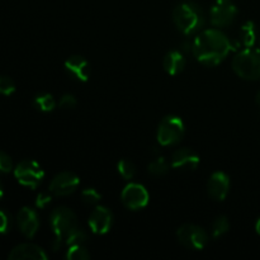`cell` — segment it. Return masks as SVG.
Wrapping results in <instances>:
<instances>
[{
    "label": "cell",
    "instance_id": "cell-8",
    "mask_svg": "<svg viewBox=\"0 0 260 260\" xmlns=\"http://www.w3.org/2000/svg\"><path fill=\"white\" fill-rule=\"evenodd\" d=\"M238 8L233 0H216L210 12V20L216 28H228L235 22Z\"/></svg>",
    "mask_w": 260,
    "mask_h": 260
},
{
    "label": "cell",
    "instance_id": "cell-25",
    "mask_svg": "<svg viewBox=\"0 0 260 260\" xmlns=\"http://www.w3.org/2000/svg\"><path fill=\"white\" fill-rule=\"evenodd\" d=\"M81 198H83V202L88 206H94L101 201L102 196L94 188H86L81 192Z\"/></svg>",
    "mask_w": 260,
    "mask_h": 260
},
{
    "label": "cell",
    "instance_id": "cell-6",
    "mask_svg": "<svg viewBox=\"0 0 260 260\" xmlns=\"http://www.w3.org/2000/svg\"><path fill=\"white\" fill-rule=\"evenodd\" d=\"M14 177L24 187L36 189L45 178V172L35 160H24L15 167Z\"/></svg>",
    "mask_w": 260,
    "mask_h": 260
},
{
    "label": "cell",
    "instance_id": "cell-13",
    "mask_svg": "<svg viewBox=\"0 0 260 260\" xmlns=\"http://www.w3.org/2000/svg\"><path fill=\"white\" fill-rule=\"evenodd\" d=\"M65 70L75 80L85 83L90 76V65L88 60L80 55L70 56L65 61Z\"/></svg>",
    "mask_w": 260,
    "mask_h": 260
},
{
    "label": "cell",
    "instance_id": "cell-4",
    "mask_svg": "<svg viewBox=\"0 0 260 260\" xmlns=\"http://www.w3.org/2000/svg\"><path fill=\"white\" fill-rule=\"evenodd\" d=\"M233 70L244 80L260 79V51L246 47L240 51L233 60Z\"/></svg>",
    "mask_w": 260,
    "mask_h": 260
},
{
    "label": "cell",
    "instance_id": "cell-15",
    "mask_svg": "<svg viewBox=\"0 0 260 260\" xmlns=\"http://www.w3.org/2000/svg\"><path fill=\"white\" fill-rule=\"evenodd\" d=\"M230 189V179L222 172L213 173L207 183V190L210 197L216 201H223L229 194Z\"/></svg>",
    "mask_w": 260,
    "mask_h": 260
},
{
    "label": "cell",
    "instance_id": "cell-11",
    "mask_svg": "<svg viewBox=\"0 0 260 260\" xmlns=\"http://www.w3.org/2000/svg\"><path fill=\"white\" fill-rule=\"evenodd\" d=\"M113 222V215L104 206H96L89 216V228L95 235H104L108 233Z\"/></svg>",
    "mask_w": 260,
    "mask_h": 260
},
{
    "label": "cell",
    "instance_id": "cell-7",
    "mask_svg": "<svg viewBox=\"0 0 260 260\" xmlns=\"http://www.w3.org/2000/svg\"><path fill=\"white\" fill-rule=\"evenodd\" d=\"M177 238L184 248L190 250H202L208 243V234L205 229L192 223L180 226L177 231Z\"/></svg>",
    "mask_w": 260,
    "mask_h": 260
},
{
    "label": "cell",
    "instance_id": "cell-32",
    "mask_svg": "<svg viewBox=\"0 0 260 260\" xmlns=\"http://www.w3.org/2000/svg\"><path fill=\"white\" fill-rule=\"evenodd\" d=\"M256 103H258L259 107H260V91L258 93V95H256Z\"/></svg>",
    "mask_w": 260,
    "mask_h": 260
},
{
    "label": "cell",
    "instance_id": "cell-26",
    "mask_svg": "<svg viewBox=\"0 0 260 260\" xmlns=\"http://www.w3.org/2000/svg\"><path fill=\"white\" fill-rule=\"evenodd\" d=\"M15 91V84L9 76H0V94L10 95Z\"/></svg>",
    "mask_w": 260,
    "mask_h": 260
},
{
    "label": "cell",
    "instance_id": "cell-1",
    "mask_svg": "<svg viewBox=\"0 0 260 260\" xmlns=\"http://www.w3.org/2000/svg\"><path fill=\"white\" fill-rule=\"evenodd\" d=\"M233 42L220 29H206L193 41L192 52L198 62L206 66H216L222 62L230 51Z\"/></svg>",
    "mask_w": 260,
    "mask_h": 260
},
{
    "label": "cell",
    "instance_id": "cell-3",
    "mask_svg": "<svg viewBox=\"0 0 260 260\" xmlns=\"http://www.w3.org/2000/svg\"><path fill=\"white\" fill-rule=\"evenodd\" d=\"M50 225L53 230V250H58L69 235L78 226V218L75 213L68 207H57L51 212Z\"/></svg>",
    "mask_w": 260,
    "mask_h": 260
},
{
    "label": "cell",
    "instance_id": "cell-21",
    "mask_svg": "<svg viewBox=\"0 0 260 260\" xmlns=\"http://www.w3.org/2000/svg\"><path fill=\"white\" fill-rule=\"evenodd\" d=\"M90 253L84 245H73L69 246L66 251V258L69 260H86L90 259Z\"/></svg>",
    "mask_w": 260,
    "mask_h": 260
},
{
    "label": "cell",
    "instance_id": "cell-18",
    "mask_svg": "<svg viewBox=\"0 0 260 260\" xmlns=\"http://www.w3.org/2000/svg\"><path fill=\"white\" fill-rule=\"evenodd\" d=\"M241 42L245 47H253L256 40V29L253 22H246L240 29Z\"/></svg>",
    "mask_w": 260,
    "mask_h": 260
},
{
    "label": "cell",
    "instance_id": "cell-16",
    "mask_svg": "<svg viewBox=\"0 0 260 260\" xmlns=\"http://www.w3.org/2000/svg\"><path fill=\"white\" fill-rule=\"evenodd\" d=\"M9 260H47V254L42 248L35 244H20L10 251Z\"/></svg>",
    "mask_w": 260,
    "mask_h": 260
},
{
    "label": "cell",
    "instance_id": "cell-33",
    "mask_svg": "<svg viewBox=\"0 0 260 260\" xmlns=\"http://www.w3.org/2000/svg\"><path fill=\"white\" fill-rule=\"evenodd\" d=\"M3 194H4V193H3V188H2V185H0V200L3 198Z\"/></svg>",
    "mask_w": 260,
    "mask_h": 260
},
{
    "label": "cell",
    "instance_id": "cell-9",
    "mask_svg": "<svg viewBox=\"0 0 260 260\" xmlns=\"http://www.w3.org/2000/svg\"><path fill=\"white\" fill-rule=\"evenodd\" d=\"M121 200L128 210H141V208L146 207L149 203V193L144 185L131 183L122 190Z\"/></svg>",
    "mask_w": 260,
    "mask_h": 260
},
{
    "label": "cell",
    "instance_id": "cell-31",
    "mask_svg": "<svg viewBox=\"0 0 260 260\" xmlns=\"http://www.w3.org/2000/svg\"><path fill=\"white\" fill-rule=\"evenodd\" d=\"M255 229H256V233L259 234L260 235V218L258 220V222H256V226H255Z\"/></svg>",
    "mask_w": 260,
    "mask_h": 260
},
{
    "label": "cell",
    "instance_id": "cell-23",
    "mask_svg": "<svg viewBox=\"0 0 260 260\" xmlns=\"http://www.w3.org/2000/svg\"><path fill=\"white\" fill-rule=\"evenodd\" d=\"M88 241V235H86L85 231L80 228H76L70 235L66 238L65 244L68 246H73V245H84V244Z\"/></svg>",
    "mask_w": 260,
    "mask_h": 260
},
{
    "label": "cell",
    "instance_id": "cell-24",
    "mask_svg": "<svg viewBox=\"0 0 260 260\" xmlns=\"http://www.w3.org/2000/svg\"><path fill=\"white\" fill-rule=\"evenodd\" d=\"M117 169H118L119 175L126 180L132 179L135 177V174H136V167L129 160H121L118 162V165H117Z\"/></svg>",
    "mask_w": 260,
    "mask_h": 260
},
{
    "label": "cell",
    "instance_id": "cell-19",
    "mask_svg": "<svg viewBox=\"0 0 260 260\" xmlns=\"http://www.w3.org/2000/svg\"><path fill=\"white\" fill-rule=\"evenodd\" d=\"M35 107L41 112H51L55 109L56 102L51 94H40L35 98Z\"/></svg>",
    "mask_w": 260,
    "mask_h": 260
},
{
    "label": "cell",
    "instance_id": "cell-5",
    "mask_svg": "<svg viewBox=\"0 0 260 260\" xmlns=\"http://www.w3.org/2000/svg\"><path fill=\"white\" fill-rule=\"evenodd\" d=\"M184 123L177 116H167L159 124L156 139L161 146L178 144L184 136Z\"/></svg>",
    "mask_w": 260,
    "mask_h": 260
},
{
    "label": "cell",
    "instance_id": "cell-12",
    "mask_svg": "<svg viewBox=\"0 0 260 260\" xmlns=\"http://www.w3.org/2000/svg\"><path fill=\"white\" fill-rule=\"evenodd\" d=\"M17 225L25 238L32 239L40 229V218L37 212L29 207H23L17 215Z\"/></svg>",
    "mask_w": 260,
    "mask_h": 260
},
{
    "label": "cell",
    "instance_id": "cell-29",
    "mask_svg": "<svg viewBox=\"0 0 260 260\" xmlns=\"http://www.w3.org/2000/svg\"><path fill=\"white\" fill-rule=\"evenodd\" d=\"M13 169V161L7 154L0 151V173L2 174H7V173L12 172Z\"/></svg>",
    "mask_w": 260,
    "mask_h": 260
},
{
    "label": "cell",
    "instance_id": "cell-2",
    "mask_svg": "<svg viewBox=\"0 0 260 260\" xmlns=\"http://www.w3.org/2000/svg\"><path fill=\"white\" fill-rule=\"evenodd\" d=\"M173 22L179 32L189 36L198 32L205 25L206 18L203 9L196 2H182L173 10Z\"/></svg>",
    "mask_w": 260,
    "mask_h": 260
},
{
    "label": "cell",
    "instance_id": "cell-28",
    "mask_svg": "<svg viewBox=\"0 0 260 260\" xmlns=\"http://www.w3.org/2000/svg\"><path fill=\"white\" fill-rule=\"evenodd\" d=\"M76 98L73 94H63L58 102V108L61 109H74L76 107Z\"/></svg>",
    "mask_w": 260,
    "mask_h": 260
},
{
    "label": "cell",
    "instance_id": "cell-14",
    "mask_svg": "<svg viewBox=\"0 0 260 260\" xmlns=\"http://www.w3.org/2000/svg\"><path fill=\"white\" fill-rule=\"evenodd\" d=\"M200 165V156L192 150L182 147L173 152L172 167L178 170H196Z\"/></svg>",
    "mask_w": 260,
    "mask_h": 260
},
{
    "label": "cell",
    "instance_id": "cell-27",
    "mask_svg": "<svg viewBox=\"0 0 260 260\" xmlns=\"http://www.w3.org/2000/svg\"><path fill=\"white\" fill-rule=\"evenodd\" d=\"M12 229V216L5 210H0V234H8Z\"/></svg>",
    "mask_w": 260,
    "mask_h": 260
},
{
    "label": "cell",
    "instance_id": "cell-20",
    "mask_svg": "<svg viewBox=\"0 0 260 260\" xmlns=\"http://www.w3.org/2000/svg\"><path fill=\"white\" fill-rule=\"evenodd\" d=\"M229 229H230L229 218L226 216H218L212 223V236L215 239L221 238V236L228 233Z\"/></svg>",
    "mask_w": 260,
    "mask_h": 260
},
{
    "label": "cell",
    "instance_id": "cell-22",
    "mask_svg": "<svg viewBox=\"0 0 260 260\" xmlns=\"http://www.w3.org/2000/svg\"><path fill=\"white\" fill-rule=\"evenodd\" d=\"M168 170H169V165L164 157H156L149 164V173L155 177H161L167 174Z\"/></svg>",
    "mask_w": 260,
    "mask_h": 260
},
{
    "label": "cell",
    "instance_id": "cell-17",
    "mask_svg": "<svg viewBox=\"0 0 260 260\" xmlns=\"http://www.w3.org/2000/svg\"><path fill=\"white\" fill-rule=\"evenodd\" d=\"M162 65H164L165 71L169 75H179L185 68V58L183 53L179 52V51H170V52L165 55Z\"/></svg>",
    "mask_w": 260,
    "mask_h": 260
},
{
    "label": "cell",
    "instance_id": "cell-10",
    "mask_svg": "<svg viewBox=\"0 0 260 260\" xmlns=\"http://www.w3.org/2000/svg\"><path fill=\"white\" fill-rule=\"evenodd\" d=\"M80 179L76 174L71 172H61L53 177L50 183V192L56 197L70 196L78 189Z\"/></svg>",
    "mask_w": 260,
    "mask_h": 260
},
{
    "label": "cell",
    "instance_id": "cell-30",
    "mask_svg": "<svg viewBox=\"0 0 260 260\" xmlns=\"http://www.w3.org/2000/svg\"><path fill=\"white\" fill-rule=\"evenodd\" d=\"M51 196L47 194V193H40V194L37 196V200H36V206H37L38 208H45L46 206L50 205L51 203Z\"/></svg>",
    "mask_w": 260,
    "mask_h": 260
}]
</instances>
